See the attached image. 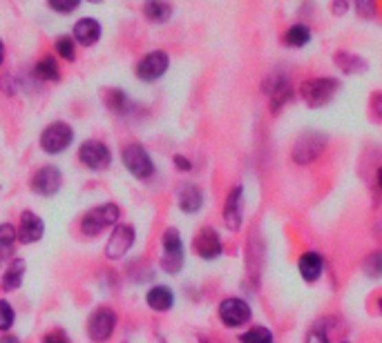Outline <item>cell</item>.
<instances>
[{
    "mask_svg": "<svg viewBox=\"0 0 382 343\" xmlns=\"http://www.w3.org/2000/svg\"><path fill=\"white\" fill-rule=\"evenodd\" d=\"M337 80L335 78H313L302 83L300 94L306 101L308 107H324L337 92Z\"/></svg>",
    "mask_w": 382,
    "mask_h": 343,
    "instance_id": "1",
    "label": "cell"
},
{
    "mask_svg": "<svg viewBox=\"0 0 382 343\" xmlns=\"http://www.w3.org/2000/svg\"><path fill=\"white\" fill-rule=\"evenodd\" d=\"M119 207L114 203H103L99 207H94V210H90L81 221V230L85 234H99L103 232L105 228H110V225H114L119 221Z\"/></svg>",
    "mask_w": 382,
    "mask_h": 343,
    "instance_id": "2",
    "label": "cell"
},
{
    "mask_svg": "<svg viewBox=\"0 0 382 343\" xmlns=\"http://www.w3.org/2000/svg\"><path fill=\"white\" fill-rule=\"evenodd\" d=\"M74 139V132L67 123H54L41 134V147L47 154H60L69 147V143Z\"/></svg>",
    "mask_w": 382,
    "mask_h": 343,
    "instance_id": "3",
    "label": "cell"
},
{
    "mask_svg": "<svg viewBox=\"0 0 382 343\" xmlns=\"http://www.w3.org/2000/svg\"><path fill=\"white\" fill-rule=\"evenodd\" d=\"M121 158H123V165H126L137 178H150L155 174L153 158H150V154L139 145V143H132V145L123 150Z\"/></svg>",
    "mask_w": 382,
    "mask_h": 343,
    "instance_id": "4",
    "label": "cell"
},
{
    "mask_svg": "<svg viewBox=\"0 0 382 343\" xmlns=\"http://www.w3.org/2000/svg\"><path fill=\"white\" fill-rule=\"evenodd\" d=\"M183 263V243L177 230H168L164 234V257H161V268L166 272L177 274Z\"/></svg>",
    "mask_w": 382,
    "mask_h": 343,
    "instance_id": "5",
    "label": "cell"
},
{
    "mask_svg": "<svg viewBox=\"0 0 382 343\" xmlns=\"http://www.w3.org/2000/svg\"><path fill=\"white\" fill-rule=\"evenodd\" d=\"M324 143H326L324 134H317V132L304 134V137L297 139L295 147H293V161L300 165L311 163V161H315L319 156V152L324 150Z\"/></svg>",
    "mask_w": 382,
    "mask_h": 343,
    "instance_id": "6",
    "label": "cell"
},
{
    "mask_svg": "<svg viewBox=\"0 0 382 343\" xmlns=\"http://www.w3.org/2000/svg\"><path fill=\"white\" fill-rule=\"evenodd\" d=\"M251 305L244 299H226L219 305V317L228 328H239L251 321Z\"/></svg>",
    "mask_w": 382,
    "mask_h": 343,
    "instance_id": "7",
    "label": "cell"
},
{
    "mask_svg": "<svg viewBox=\"0 0 382 343\" xmlns=\"http://www.w3.org/2000/svg\"><path fill=\"white\" fill-rule=\"evenodd\" d=\"M114 326H117V314L110 308H101L92 314L90 321H87V335H90V339L101 343L112 335Z\"/></svg>",
    "mask_w": 382,
    "mask_h": 343,
    "instance_id": "8",
    "label": "cell"
},
{
    "mask_svg": "<svg viewBox=\"0 0 382 343\" xmlns=\"http://www.w3.org/2000/svg\"><path fill=\"white\" fill-rule=\"evenodd\" d=\"M78 158L90 169H105L110 165L112 156H110V150L101 141H85L81 150H78Z\"/></svg>",
    "mask_w": 382,
    "mask_h": 343,
    "instance_id": "9",
    "label": "cell"
},
{
    "mask_svg": "<svg viewBox=\"0 0 382 343\" xmlns=\"http://www.w3.org/2000/svg\"><path fill=\"white\" fill-rule=\"evenodd\" d=\"M168 65H170V60H168L166 51H150L148 56L137 65V76L150 83V80L161 78L166 74Z\"/></svg>",
    "mask_w": 382,
    "mask_h": 343,
    "instance_id": "10",
    "label": "cell"
},
{
    "mask_svg": "<svg viewBox=\"0 0 382 343\" xmlns=\"http://www.w3.org/2000/svg\"><path fill=\"white\" fill-rule=\"evenodd\" d=\"M60 183H63V176H60L58 167H41L36 174L32 178V189L41 196H52L60 189Z\"/></svg>",
    "mask_w": 382,
    "mask_h": 343,
    "instance_id": "11",
    "label": "cell"
},
{
    "mask_svg": "<svg viewBox=\"0 0 382 343\" xmlns=\"http://www.w3.org/2000/svg\"><path fill=\"white\" fill-rule=\"evenodd\" d=\"M242 212H244V189L237 185L230 189L224 205V223L230 232H237L242 228V216H244Z\"/></svg>",
    "mask_w": 382,
    "mask_h": 343,
    "instance_id": "12",
    "label": "cell"
},
{
    "mask_svg": "<svg viewBox=\"0 0 382 343\" xmlns=\"http://www.w3.org/2000/svg\"><path fill=\"white\" fill-rule=\"evenodd\" d=\"M132 243H135V228H132V225H119V228L112 232L108 246H105V255L110 259L126 257V252L132 248Z\"/></svg>",
    "mask_w": 382,
    "mask_h": 343,
    "instance_id": "13",
    "label": "cell"
},
{
    "mask_svg": "<svg viewBox=\"0 0 382 343\" xmlns=\"http://www.w3.org/2000/svg\"><path fill=\"white\" fill-rule=\"evenodd\" d=\"M194 250L201 259H217L221 255V241L217 237V232L212 228H203L197 237H194Z\"/></svg>",
    "mask_w": 382,
    "mask_h": 343,
    "instance_id": "14",
    "label": "cell"
},
{
    "mask_svg": "<svg viewBox=\"0 0 382 343\" xmlns=\"http://www.w3.org/2000/svg\"><path fill=\"white\" fill-rule=\"evenodd\" d=\"M266 94L271 96V110L273 112H280L282 105L286 103V101H291L293 89L289 85V80L278 74V76H273L269 83H266Z\"/></svg>",
    "mask_w": 382,
    "mask_h": 343,
    "instance_id": "15",
    "label": "cell"
},
{
    "mask_svg": "<svg viewBox=\"0 0 382 343\" xmlns=\"http://www.w3.org/2000/svg\"><path fill=\"white\" fill-rule=\"evenodd\" d=\"M43 232H45V223H43L41 216L34 212H25L21 216V228H19V241L21 243H36Z\"/></svg>",
    "mask_w": 382,
    "mask_h": 343,
    "instance_id": "16",
    "label": "cell"
},
{
    "mask_svg": "<svg viewBox=\"0 0 382 343\" xmlns=\"http://www.w3.org/2000/svg\"><path fill=\"white\" fill-rule=\"evenodd\" d=\"M297 268H300L302 279L308 281V283H313V281H317V279H319V274H322L324 261H322V257L317 255V252H306V255L300 257Z\"/></svg>",
    "mask_w": 382,
    "mask_h": 343,
    "instance_id": "17",
    "label": "cell"
},
{
    "mask_svg": "<svg viewBox=\"0 0 382 343\" xmlns=\"http://www.w3.org/2000/svg\"><path fill=\"white\" fill-rule=\"evenodd\" d=\"M74 38L81 45H85V47H90V45H94L101 38V25L94 18H83L74 27Z\"/></svg>",
    "mask_w": 382,
    "mask_h": 343,
    "instance_id": "18",
    "label": "cell"
},
{
    "mask_svg": "<svg viewBox=\"0 0 382 343\" xmlns=\"http://www.w3.org/2000/svg\"><path fill=\"white\" fill-rule=\"evenodd\" d=\"M148 305L153 310L157 312H166V310H170L172 308V303H175V294L170 287H166V285H157L153 287V290L148 292Z\"/></svg>",
    "mask_w": 382,
    "mask_h": 343,
    "instance_id": "19",
    "label": "cell"
},
{
    "mask_svg": "<svg viewBox=\"0 0 382 343\" xmlns=\"http://www.w3.org/2000/svg\"><path fill=\"white\" fill-rule=\"evenodd\" d=\"M201 205H203V196L197 185H183L179 189V207L183 212L192 214V212H197Z\"/></svg>",
    "mask_w": 382,
    "mask_h": 343,
    "instance_id": "20",
    "label": "cell"
},
{
    "mask_svg": "<svg viewBox=\"0 0 382 343\" xmlns=\"http://www.w3.org/2000/svg\"><path fill=\"white\" fill-rule=\"evenodd\" d=\"M335 65L340 67L346 74H360V71L367 67V62H364L360 56H355V54L349 51H337L335 54Z\"/></svg>",
    "mask_w": 382,
    "mask_h": 343,
    "instance_id": "21",
    "label": "cell"
},
{
    "mask_svg": "<svg viewBox=\"0 0 382 343\" xmlns=\"http://www.w3.org/2000/svg\"><path fill=\"white\" fill-rule=\"evenodd\" d=\"M23 274H25V261L16 259L14 263L7 268V272L3 276V287H5V290H14V287H19L21 281H23Z\"/></svg>",
    "mask_w": 382,
    "mask_h": 343,
    "instance_id": "22",
    "label": "cell"
},
{
    "mask_svg": "<svg viewBox=\"0 0 382 343\" xmlns=\"http://www.w3.org/2000/svg\"><path fill=\"white\" fill-rule=\"evenodd\" d=\"M16 239H19V230H16L12 223L0 225V259H5L7 255H10Z\"/></svg>",
    "mask_w": 382,
    "mask_h": 343,
    "instance_id": "23",
    "label": "cell"
},
{
    "mask_svg": "<svg viewBox=\"0 0 382 343\" xmlns=\"http://www.w3.org/2000/svg\"><path fill=\"white\" fill-rule=\"evenodd\" d=\"M311 40V32L306 25H293L291 29L284 36V43L291 45V47H304Z\"/></svg>",
    "mask_w": 382,
    "mask_h": 343,
    "instance_id": "24",
    "label": "cell"
},
{
    "mask_svg": "<svg viewBox=\"0 0 382 343\" xmlns=\"http://www.w3.org/2000/svg\"><path fill=\"white\" fill-rule=\"evenodd\" d=\"M144 12H146V16L150 18V21H155V23H164V21H168V18H170L172 7H170V5H166V3H146Z\"/></svg>",
    "mask_w": 382,
    "mask_h": 343,
    "instance_id": "25",
    "label": "cell"
},
{
    "mask_svg": "<svg viewBox=\"0 0 382 343\" xmlns=\"http://www.w3.org/2000/svg\"><path fill=\"white\" fill-rule=\"evenodd\" d=\"M242 343H273V332L264 326H255L242 335Z\"/></svg>",
    "mask_w": 382,
    "mask_h": 343,
    "instance_id": "26",
    "label": "cell"
},
{
    "mask_svg": "<svg viewBox=\"0 0 382 343\" xmlns=\"http://www.w3.org/2000/svg\"><path fill=\"white\" fill-rule=\"evenodd\" d=\"M36 76L45 78V80H56L58 78V65H56V60L52 58V56L43 58L38 65H36Z\"/></svg>",
    "mask_w": 382,
    "mask_h": 343,
    "instance_id": "27",
    "label": "cell"
},
{
    "mask_svg": "<svg viewBox=\"0 0 382 343\" xmlns=\"http://www.w3.org/2000/svg\"><path fill=\"white\" fill-rule=\"evenodd\" d=\"M364 272L373 279L382 276V252H373V255L367 257V261H364Z\"/></svg>",
    "mask_w": 382,
    "mask_h": 343,
    "instance_id": "28",
    "label": "cell"
},
{
    "mask_svg": "<svg viewBox=\"0 0 382 343\" xmlns=\"http://www.w3.org/2000/svg\"><path fill=\"white\" fill-rule=\"evenodd\" d=\"M105 103H108L110 110H114V112H126L128 110V98L123 96L119 89H112V92H108V96H105Z\"/></svg>",
    "mask_w": 382,
    "mask_h": 343,
    "instance_id": "29",
    "label": "cell"
},
{
    "mask_svg": "<svg viewBox=\"0 0 382 343\" xmlns=\"http://www.w3.org/2000/svg\"><path fill=\"white\" fill-rule=\"evenodd\" d=\"M306 343H328V335H326V328H324L322 321L315 323V326L308 330Z\"/></svg>",
    "mask_w": 382,
    "mask_h": 343,
    "instance_id": "30",
    "label": "cell"
},
{
    "mask_svg": "<svg viewBox=\"0 0 382 343\" xmlns=\"http://www.w3.org/2000/svg\"><path fill=\"white\" fill-rule=\"evenodd\" d=\"M14 326V310L7 301H0V330H10Z\"/></svg>",
    "mask_w": 382,
    "mask_h": 343,
    "instance_id": "31",
    "label": "cell"
},
{
    "mask_svg": "<svg viewBox=\"0 0 382 343\" xmlns=\"http://www.w3.org/2000/svg\"><path fill=\"white\" fill-rule=\"evenodd\" d=\"M56 51H58L63 58L72 60V58H74V43H72V38H58V43H56Z\"/></svg>",
    "mask_w": 382,
    "mask_h": 343,
    "instance_id": "32",
    "label": "cell"
},
{
    "mask_svg": "<svg viewBox=\"0 0 382 343\" xmlns=\"http://www.w3.org/2000/svg\"><path fill=\"white\" fill-rule=\"evenodd\" d=\"M43 343H69L67 335L63 330H52L45 335V339H43Z\"/></svg>",
    "mask_w": 382,
    "mask_h": 343,
    "instance_id": "33",
    "label": "cell"
},
{
    "mask_svg": "<svg viewBox=\"0 0 382 343\" xmlns=\"http://www.w3.org/2000/svg\"><path fill=\"white\" fill-rule=\"evenodd\" d=\"M49 7H52V9H56V12L67 14V12H74V9L78 7V3H76V0H67V3H58V0H52Z\"/></svg>",
    "mask_w": 382,
    "mask_h": 343,
    "instance_id": "34",
    "label": "cell"
},
{
    "mask_svg": "<svg viewBox=\"0 0 382 343\" xmlns=\"http://www.w3.org/2000/svg\"><path fill=\"white\" fill-rule=\"evenodd\" d=\"M371 112L378 121H382V92L371 98Z\"/></svg>",
    "mask_w": 382,
    "mask_h": 343,
    "instance_id": "35",
    "label": "cell"
},
{
    "mask_svg": "<svg viewBox=\"0 0 382 343\" xmlns=\"http://www.w3.org/2000/svg\"><path fill=\"white\" fill-rule=\"evenodd\" d=\"M358 12L362 14V16H373V14H376V7H373L371 3H358Z\"/></svg>",
    "mask_w": 382,
    "mask_h": 343,
    "instance_id": "36",
    "label": "cell"
},
{
    "mask_svg": "<svg viewBox=\"0 0 382 343\" xmlns=\"http://www.w3.org/2000/svg\"><path fill=\"white\" fill-rule=\"evenodd\" d=\"M175 165L179 167V169H183V172H188L192 165H190V161L188 158H183V156H175Z\"/></svg>",
    "mask_w": 382,
    "mask_h": 343,
    "instance_id": "37",
    "label": "cell"
},
{
    "mask_svg": "<svg viewBox=\"0 0 382 343\" xmlns=\"http://www.w3.org/2000/svg\"><path fill=\"white\" fill-rule=\"evenodd\" d=\"M331 9H333V12H335L337 16H340V14H344V12H349V3H335Z\"/></svg>",
    "mask_w": 382,
    "mask_h": 343,
    "instance_id": "38",
    "label": "cell"
},
{
    "mask_svg": "<svg viewBox=\"0 0 382 343\" xmlns=\"http://www.w3.org/2000/svg\"><path fill=\"white\" fill-rule=\"evenodd\" d=\"M0 343H21L16 337H0Z\"/></svg>",
    "mask_w": 382,
    "mask_h": 343,
    "instance_id": "39",
    "label": "cell"
},
{
    "mask_svg": "<svg viewBox=\"0 0 382 343\" xmlns=\"http://www.w3.org/2000/svg\"><path fill=\"white\" fill-rule=\"evenodd\" d=\"M3 58H5V47H3V43H0V62H3Z\"/></svg>",
    "mask_w": 382,
    "mask_h": 343,
    "instance_id": "40",
    "label": "cell"
},
{
    "mask_svg": "<svg viewBox=\"0 0 382 343\" xmlns=\"http://www.w3.org/2000/svg\"><path fill=\"white\" fill-rule=\"evenodd\" d=\"M378 183H380V187H382V169H380V174H378Z\"/></svg>",
    "mask_w": 382,
    "mask_h": 343,
    "instance_id": "41",
    "label": "cell"
},
{
    "mask_svg": "<svg viewBox=\"0 0 382 343\" xmlns=\"http://www.w3.org/2000/svg\"><path fill=\"white\" fill-rule=\"evenodd\" d=\"M378 308H380V312H382V299L378 301Z\"/></svg>",
    "mask_w": 382,
    "mask_h": 343,
    "instance_id": "42",
    "label": "cell"
}]
</instances>
